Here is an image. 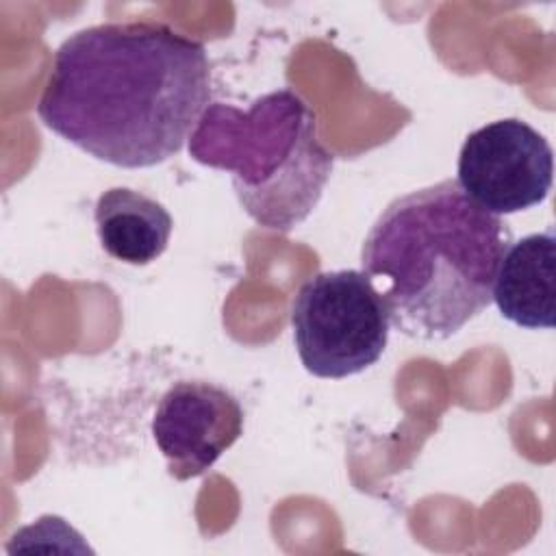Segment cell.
Segmentation results:
<instances>
[{
    "label": "cell",
    "mask_w": 556,
    "mask_h": 556,
    "mask_svg": "<svg viewBox=\"0 0 556 556\" xmlns=\"http://www.w3.org/2000/svg\"><path fill=\"white\" fill-rule=\"evenodd\" d=\"M208 104L202 41L161 22H104L56 48L37 115L93 159L139 169L178 154Z\"/></svg>",
    "instance_id": "cell-1"
},
{
    "label": "cell",
    "mask_w": 556,
    "mask_h": 556,
    "mask_svg": "<svg viewBox=\"0 0 556 556\" xmlns=\"http://www.w3.org/2000/svg\"><path fill=\"white\" fill-rule=\"evenodd\" d=\"M508 226L447 178L395 198L361 248V271L380 293L391 326L443 341L491 304Z\"/></svg>",
    "instance_id": "cell-2"
},
{
    "label": "cell",
    "mask_w": 556,
    "mask_h": 556,
    "mask_svg": "<svg viewBox=\"0 0 556 556\" xmlns=\"http://www.w3.org/2000/svg\"><path fill=\"white\" fill-rule=\"evenodd\" d=\"M189 154L230 172L243 211L276 232L311 215L334 163L317 137L315 113L293 89L269 91L248 109L208 104L189 137Z\"/></svg>",
    "instance_id": "cell-3"
},
{
    "label": "cell",
    "mask_w": 556,
    "mask_h": 556,
    "mask_svg": "<svg viewBox=\"0 0 556 556\" xmlns=\"http://www.w3.org/2000/svg\"><path fill=\"white\" fill-rule=\"evenodd\" d=\"M387 306L361 269L319 271L291 304L293 343L317 378H348L371 367L389 341Z\"/></svg>",
    "instance_id": "cell-4"
},
{
    "label": "cell",
    "mask_w": 556,
    "mask_h": 556,
    "mask_svg": "<svg viewBox=\"0 0 556 556\" xmlns=\"http://www.w3.org/2000/svg\"><path fill=\"white\" fill-rule=\"evenodd\" d=\"M456 174L473 204L497 217L510 215L545 202L554 180V152L528 122L504 117L465 137Z\"/></svg>",
    "instance_id": "cell-5"
},
{
    "label": "cell",
    "mask_w": 556,
    "mask_h": 556,
    "mask_svg": "<svg viewBox=\"0 0 556 556\" xmlns=\"http://www.w3.org/2000/svg\"><path fill=\"white\" fill-rule=\"evenodd\" d=\"M243 434V408L224 387L204 380H178L159 400L152 439L176 480L211 469Z\"/></svg>",
    "instance_id": "cell-6"
},
{
    "label": "cell",
    "mask_w": 556,
    "mask_h": 556,
    "mask_svg": "<svg viewBox=\"0 0 556 556\" xmlns=\"http://www.w3.org/2000/svg\"><path fill=\"white\" fill-rule=\"evenodd\" d=\"M556 237L543 232L510 241L497 263L491 302L500 315L528 330H552L556 321Z\"/></svg>",
    "instance_id": "cell-7"
},
{
    "label": "cell",
    "mask_w": 556,
    "mask_h": 556,
    "mask_svg": "<svg viewBox=\"0 0 556 556\" xmlns=\"http://www.w3.org/2000/svg\"><path fill=\"white\" fill-rule=\"evenodd\" d=\"M93 222L102 250L128 265L156 261L165 252L174 228V219L161 202L128 187L102 191L93 208Z\"/></svg>",
    "instance_id": "cell-8"
}]
</instances>
